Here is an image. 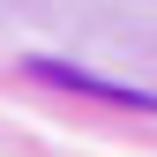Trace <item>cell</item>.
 I'll return each instance as SVG.
<instances>
[{
    "mask_svg": "<svg viewBox=\"0 0 157 157\" xmlns=\"http://www.w3.org/2000/svg\"><path fill=\"white\" fill-rule=\"evenodd\" d=\"M30 75H45V82H67V90H90V97H112V105H142V112H157V97H150V90L97 82V75H82V67H60V60H30Z\"/></svg>",
    "mask_w": 157,
    "mask_h": 157,
    "instance_id": "cell-1",
    "label": "cell"
}]
</instances>
